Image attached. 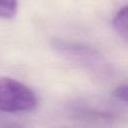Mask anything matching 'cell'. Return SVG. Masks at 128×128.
I'll return each instance as SVG.
<instances>
[{
  "instance_id": "obj_4",
  "label": "cell",
  "mask_w": 128,
  "mask_h": 128,
  "mask_svg": "<svg viewBox=\"0 0 128 128\" xmlns=\"http://www.w3.org/2000/svg\"><path fill=\"white\" fill-rule=\"evenodd\" d=\"M17 0H0V18H12L17 13Z\"/></svg>"
},
{
  "instance_id": "obj_5",
  "label": "cell",
  "mask_w": 128,
  "mask_h": 128,
  "mask_svg": "<svg viewBox=\"0 0 128 128\" xmlns=\"http://www.w3.org/2000/svg\"><path fill=\"white\" fill-rule=\"evenodd\" d=\"M113 96L115 98H117L118 100L126 103L127 102V97H128V90H127V85H121L119 87H117L114 92H113Z\"/></svg>"
},
{
  "instance_id": "obj_1",
  "label": "cell",
  "mask_w": 128,
  "mask_h": 128,
  "mask_svg": "<svg viewBox=\"0 0 128 128\" xmlns=\"http://www.w3.org/2000/svg\"><path fill=\"white\" fill-rule=\"evenodd\" d=\"M38 106V97L34 91L23 83L0 77V111L20 113L34 111Z\"/></svg>"
},
{
  "instance_id": "obj_2",
  "label": "cell",
  "mask_w": 128,
  "mask_h": 128,
  "mask_svg": "<svg viewBox=\"0 0 128 128\" xmlns=\"http://www.w3.org/2000/svg\"><path fill=\"white\" fill-rule=\"evenodd\" d=\"M53 48H55L61 54L66 55L77 63H80L81 65L86 66L90 69L97 70L104 67L105 65L102 55H100L93 48H90L83 44L55 39L53 41Z\"/></svg>"
},
{
  "instance_id": "obj_3",
  "label": "cell",
  "mask_w": 128,
  "mask_h": 128,
  "mask_svg": "<svg viewBox=\"0 0 128 128\" xmlns=\"http://www.w3.org/2000/svg\"><path fill=\"white\" fill-rule=\"evenodd\" d=\"M112 25L114 29L123 37L124 40L128 38V14H127V6H123L118 10L116 15L113 18Z\"/></svg>"
}]
</instances>
